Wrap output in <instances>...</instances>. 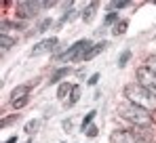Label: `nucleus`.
Returning <instances> with one entry per match:
<instances>
[{
	"label": "nucleus",
	"instance_id": "6",
	"mask_svg": "<svg viewBox=\"0 0 156 143\" xmlns=\"http://www.w3.org/2000/svg\"><path fill=\"white\" fill-rule=\"evenodd\" d=\"M40 9H47V2H19L15 13H17V17L23 21V19L36 17V13H38Z\"/></svg>",
	"mask_w": 156,
	"mask_h": 143
},
{
	"label": "nucleus",
	"instance_id": "19",
	"mask_svg": "<svg viewBox=\"0 0 156 143\" xmlns=\"http://www.w3.org/2000/svg\"><path fill=\"white\" fill-rule=\"evenodd\" d=\"M78 99H80V86H78V84H74V89H72V95H70V99H68V105H74Z\"/></svg>",
	"mask_w": 156,
	"mask_h": 143
},
{
	"label": "nucleus",
	"instance_id": "27",
	"mask_svg": "<svg viewBox=\"0 0 156 143\" xmlns=\"http://www.w3.org/2000/svg\"><path fill=\"white\" fill-rule=\"evenodd\" d=\"M63 128H66L68 133H72V120H66V122H63Z\"/></svg>",
	"mask_w": 156,
	"mask_h": 143
},
{
	"label": "nucleus",
	"instance_id": "7",
	"mask_svg": "<svg viewBox=\"0 0 156 143\" xmlns=\"http://www.w3.org/2000/svg\"><path fill=\"white\" fill-rule=\"evenodd\" d=\"M57 44H59V40H57L55 36H51V38H44V40H40L36 47L30 51V55H32V57H38V55H42V53H51V51L57 47Z\"/></svg>",
	"mask_w": 156,
	"mask_h": 143
},
{
	"label": "nucleus",
	"instance_id": "22",
	"mask_svg": "<svg viewBox=\"0 0 156 143\" xmlns=\"http://www.w3.org/2000/svg\"><path fill=\"white\" fill-rule=\"evenodd\" d=\"M27 101H30V95H27V97H21V99H17V101H13L11 105H13L15 110H21V107H26V105H27Z\"/></svg>",
	"mask_w": 156,
	"mask_h": 143
},
{
	"label": "nucleus",
	"instance_id": "28",
	"mask_svg": "<svg viewBox=\"0 0 156 143\" xmlns=\"http://www.w3.org/2000/svg\"><path fill=\"white\" fill-rule=\"evenodd\" d=\"M4 143H17V137H11V139H6Z\"/></svg>",
	"mask_w": 156,
	"mask_h": 143
},
{
	"label": "nucleus",
	"instance_id": "16",
	"mask_svg": "<svg viewBox=\"0 0 156 143\" xmlns=\"http://www.w3.org/2000/svg\"><path fill=\"white\" fill-rule=\"evenodd\" d=\"M0 44H2V48H11V47H15V38H11L9 34H2L0 36Z\"/></svg>",
	"mask_w": 156,
	"mask_h": 143
},
{
	"label": "nucleus",
	"instance_id": "12",
	"mask_svg": "<svg viewBox=\"0 0 156 143\" xmlns=\"http://www.w3.org/2000/svg\"><path fill=\"white\" fill-rule=\"evenodd\" d=\"M95 11H97V2H89V6L82 11V21H91L93 19V15H95Z\"/></svg>",
	"mask_w": 156,
	"mask_h": 143
},
{
	"label": "nucleus",
	"instance_id": "3",
	"mask_svg": "<svg viewBox=\"0 0 156 143\" xmlns=\"http://www.w3.org/2000/svg\"><path fill=\"white\" fill-rule=\"evenodd\" d=\"M93 47L91 44V40H87V38H82V40H78V42H74L70 48H66L61 55H57V63H66V61H82L84 59V55H87V51Z\"/></svg>",
	"mask_w": 156,
	"mask_h": 143
},
{
	"label": "nucleus",
	"instance_id": "24",
	"mask_svg": "<svg viewBox=\"0 0 156 143\" xmlns=\"http://www.w3.org/2000/svg\"><path fill=\"white\" fill-rule=\"evenodd\" d=\"M114 21H118V13H116V11H110V13L105 15V25L114 23Z\"/></svg>",
	"mask_w": 156,
	"mask_h": 143
},
{
	"label": "nucleus",
	"instance_id": "10",
	"mask_svg": "<svg viewBox=\"0 0 156 143\" xmlns=\"http://www.w3.org/2000/svg\"><path fill=\"white\" fill-rule=\"evenodd\" d=\"M70 72H72L70 68H59V70H55V74L51 76V80H49V84H57V82H61Z\"/></svg>",
	"mask_w": 156,
	"mask_h": 143
},
{
	"label": "nucleus",
	"instance_id": "18",
	"mask_svg": "<svg viewBox=\"0 0 156 143\" xmlns=\"http://www.w3.org/2000/svg\"><path fill=\"white\" fill-rule=\"evenodd\" d=\"M144 65H146L150 72H154V74H156V55H148L146 61H144Z\"/></svg>",
	"mask_w": 156,
	"mask_h": 143
},
{
	"label": "nucleus",
	"instance_id": "17",
	"mask_svg": "<svg viewBox=\"0 0 156 143\" xmlns=\"http://www.w3.org/2000/svg\"><path fill=\"white\" fill-rule=\"evenodd\" d=\"M129 59H131V51H129V48H125V51L120 53V57H118V68H125Z\"/></svg>",
	"mask_w": 156,
	"mask_h": 143
},
{
	"label": "nucleus",
	"instance_id": "14",
	"mask_svg": "<svg viewBox=\"0 0 156 143\" xmlns=\"http://www.w3.org/2000/svg\"><path fill=\"white\" fill-rule=\"evenodd\" d=\"M38 126H40V120L34 118V120H30V122L26 124V128H23V131H26V135H34V133L38 131Z\"/></svg>",
	"mask_w": 156,
	"mask_h": 143
},
{
	"label": "nucleus",
	"instance_id": "2",
	"mask_svg": "<svg viewBox=\"0 0 156 143\" xmlns=\"http://www.w3.org/2000/svg\"><path fill=\"white\" fill-rule=\"evenodd\" d=\"M125 97H127V101L139 105V107H144V110H148V112H154L156 110V97L152 95L150 91H146L139 82L127 84V86H125Z\"/></svg>",
	"mask_w": 156,
	"mask_h": 143
},
{
	"label": "nucleus",
	"instance_id": "20",
	"mask_svg": "<svg viewBox=\"0 0 156 143\" xmlns=\"http://www.w3.org/2000/svg\"><path fill=\"white\" fill-rule=\"evenodd\" d=\"M127 6H129L127 0H118V2H110V4H108L110 11H120V9H127Z\"/></svg>",
	"mask_w": 156,
	"mask_h": 143
},
{
	"label": "nucleus",
	"instance_id": "15",
	"mask_svg": "<svg viewBox=\"0 0 156 143\" xmlns=\"http://www.w3.org/2000/svg\"><path fill=\"white\" fill-rule=\"evenodd\" d=\"M95 114H97V112H95V110H91V112L84 116V120L80 122V131H87V128L91 126V122H93V118H95Z\"/></svg>",
	"mask_w": 156,
	"mask_h": 143
},
{
	"label": "nucleus",
	"instance_id": "8",
	"mask_svg": "<svg viewBox=\"0 0 156 143\" xmlns=\"http://www.w3.org/2000/svg\"><path fill=\"white\" fill-rule=\"evenodd\" d=\"M105 47H108V42H105V40H99V42H95L93 47L87 51V55H84V59H82V61H91V59H95L99 53H104V51H105Z\"/></svg>",
	"mask_w": 156,
	"mask_h": 143
},
{
	"label": "nucleus",
	"instance_id": "29",
	"mask_svg": "<svg viewBox=\"0 0 156 143\" xmlns=\"http://www.w3.org/2000/svg\"><path fill=\"white\" fill-rule=\"evenodd\" d=\"M152 122H154V124H156V110H154V112H152Z\"/></svg>",
	"mask_w": 156,
	"mask_h": 143
},
{
	"label": "nucleus",
	"instance_id": "11",
	"mask_svg": "<svg viewBox=\"0 0 156 143\" xmlns=\"http://www.w3.org/2000/svg\"><path fill=\"white\" fill-rule=\"evenodd\" d=\"M72 89H74V84H70V82H61L59 89H57V97H59V99L70 97V95H72Z\"/></svg>",
	"mask_w": 156,
	"mask_h": 143
},
{
	"label": "nucleus",
	"instance_id": "9",
	"mask_svg": "<svg viewBox=\"0 0 156 143\" xmlns=\"http://www.w3.org/2000/svg\"><path fill=\"white\" fill-rule=\"evenodd\" d=\"M30 95V89H27L26 84H19V86H15V89H13V91H11V103H13V101H17V99H21V97H27Z\"/></svg>",
	"mask_w": 156,
	"mask_h": 143
},
{
	"label": "nucleus",
	"instance_id": "1",
	"mask_svg": "<svg viewBox=\"0 0 156 143\" xmlns=\"http://www.w3.org/2000/svg\"><path fill=\"white\" fill-rule=\"evenodd\" d=\"M116 112L122 116L125 120H129L133 122L135 126H141V128H148L150 124H152V114L148 112V110H144V107H139V105H135V103H131V101H120L118 103V107H116Z\"/></svg>",
	"mask_w": 156,
	"mask_h": 143
},
{
	"label": "nucleus",
	"instance_id": "13",
	"mask_svg": "<svg viewBox=\"0 0 156 143\" xmlns=\"http://www.w3.org/2000/svg\"><path fill=\"white\" fill-rule=\"evenodd\" d=\"M127 27H129V21H127V19H122V21H118V23H116V27L112 30V34H114V36H122V34L127 32Z\"/></svg>",
	"mask_w": 156,
	"mask_h": 143
},
{
	"label": "nucleus",
	"instance_id": "5",
	"mask_svg": "<svg viewBox=\"0 0 156 143\" xmlns=\"http://www.w3.org/2000/svg\"><path fill=\"white\" fill-rule=\"evenodd\" d=\"M135 78H137V82H139L146 91H150V93L156 97V74L154 72H150L146 65H141V68H137V72H135Z\"/></svg>",
	"mask_w": 156,
	"mask_h": 143
},
{
	"label": "nucleus",
	"instance_id": "23",
	"mask_svg": "<svg viewBox=\"0 0 156 143\" xmlns=\"http://www.w3.org/2000/svg\"><path fill=\"white\" fill-rule=\"evenodd\" d=\"M84 133H87V137H89V139H93V137H97V135H99V128H97L95 124H91Z\"/></svg>",
	"mask_w": 156,
	"mask_h": 143
},
{
	"label": "nucleus",
	"instance_id": "4",
	"mask_svg": "<svg viewBox=\"0 0 156 143\" xmlns=\"http://www.w3.org/2000/svg\"><path fill=\"white\" fill-rule=\"evenodd\" d=\"M110 143H150V135L139 131H114L110 135Z\"/></svg>",
	"mask_w": 156,
	"mask_h": 143
},
{
	"label": "nucleus",
	"instance_id": "25",
	"mask_svg": "<svg viewBox=\"0 0 156 143\" xmlns=\"http://www.w3.org/2000/svg\"><path fill=\"white\" fill-rule=\"evenodd\" d=\"M87 82H89V86H95V84H97V82H99V74H97V72H95V74H93V76H91V78H89V80H87Z\"/></svg>",
	"mask_w": 156,
	"mask_h": 143
},
{
	"label": "nucleus",
	"instance_id": "26",
	"mask_svg": "<svg viewBox=\"0 0 156 143\" xmlns=\"http://www.w3.org/2000/svg\"><path fill=\"white\" fill-rule=\"evenodd\" d=\"M15 120H17V116H11V118H2V128H6V126H9V124H13Z\"/></svg>",
	"mask_w": 156,
	"mask_h": 143
},
{
	"label": "nucleus",
	"instance_id": "21",
	"mask_svg": "<svg viewBox=\"0 0 156 143\" xmlns=\"http://www.w3.org/2000/svg\"><path fill=\"white\" fill-rule=\"evenodd\" d=\"M51 25H53V19H51V17H47V19H42V21L38 23V27H36V32H40V34H42V32H47V30H49Z\"/></svg>",
	"mask_w": 156,
	"mask_h": 143
}]
</instances>
